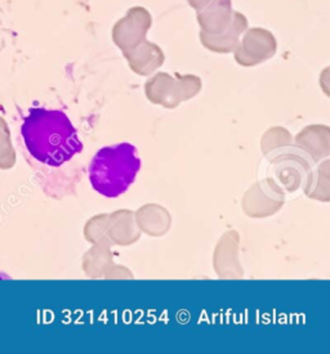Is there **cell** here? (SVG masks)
<instances>
[{"mask_svg":"<svg viewBox=\"0 0 330 354\" xmlns=\"http://www.w3.org/2000/svg\"><path fill=\"white\" fill-rule=\"evenodd\" d=\"M152 26V13L143 7H132L123 19L113 25V43L122 50H128L141 44Z\"/></svg>","mask_w":330,"mask_h":354,"instance_id":"3","label":"cell"},{"mask_svg":"<svg viewBox=\"0 0 330 354\" xmlns=\"http://www.w3.org/2000/svg\"><path fill=\"white\" fill-rule=\"evenodd\" d=\"M232 3L231 0H213L204 10L196 12L200 32L208 35H216L225 31L232 19Z\"/></svg>","mask_w":330,"mask_h":354,"instance_id":"6","label":"cell"},{"mask_svg":"<svg viewBox=\"0 0 330 354\" xmlns=\"http://www.w3.org/2000/svg\"><path fill=\"white\" fill-rule=\"evenodd\" d=\"M19 140L25 159L38 170H57L83 152V142L66 113L34 107L22 120Z\"/></svg>","mask_w":330,"mask_h":354,"instance_id":"1","label":"cell"},{"mask_svg":"<svg viewBox=\"0 0 330 354\" xmlns=\"http://www.w3.org/2000/svg\"><path fill=\"white\" fill-rule=\"evenodd\" d=\"M13 149L10 147V131L6 122L0 119V168L8 169L13 165Z\"/></svg>","mask_w":330,"mask_h":354,"instance_id":"8","label":"cell"},{"mask_svg":"<svg viewBox=\"0 0 330 354\" xmlns=\"http://www.w3.org/2000/svg\"><path fill=\"white\" fill-rule=\"evenodd\" d=\"M123 55L129 61L133 70L141 74L152 71L164 61V53L161 48L147 40H143L141 44L132 49L124 50Z\"/></svg>","mask_w":330,"mask_h":354,"instance_id":"7","label":"cell"},{"mask_svg":"<svg viewBox=\"0 0 330 354\" xmlns=\"http://www.w3.org/2000/svg\"><path fill=\"white\" fill-rule=\"evenodd\" d=\"M187 1H189L190 6H191L194 10H196V12H200V10H204L208 4H209L210 1H213V0H187Z\"/></svg>","mask_w":330,"mask_h":354,"instance_id":"9","label":"cell"},{"mask_svg":"<svg viewBox=\"0 0 330 354\" xmlns=\"http://www.w3.org/2000/svg\"><path fill=\"white\" fill-rule=\"evenodd\" d=\"M248 28V19L243 13L235 12L232 15V19L230 26L216 35H208L200 32V40L203 46L216 53H230L234 52L239 43L240 37Z\"/></svg>","mask_w":330,"mask_h":354,"instance_id":"5","label":"cell"},{"mask_svg":"<svg viewBox=\"0 0 330 354\" xmlns=\"http://www.w3.org/2000/svg\"><path fill=\"white\" fill-rule=\"evenodd\" d=\"M141 167L137 147L123 142L104 147L95 153L88 167V178L97 194L115 198L129 189Z\"/></svg>","mask_w":330,"mask_h":354,"instance_id":"2","label":"cell"},{"mask_svg":"<svg viewBox=\"0 0 330 354\" xmlns=\"http://www.w3.org/2000/svg\"><path fill=\"white\" fill-rule=\"evenodd\" d=\"M277 41L274 34L262 28H246L235 49L236 61L241 65H255L275 55Z\"/></svg>","mask_w":330,"mask_h":354,"instance_id":"4","label":"cell"}]
</instances>
